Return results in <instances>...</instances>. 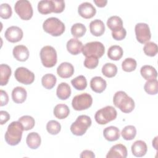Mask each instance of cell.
<instances>
[{
    "mask_svg": "<svg viewBox=\"0 0 158 158\" xmlns=\"http://www.w3.org/2000/svg\"><path fill=\"white\" fill-rule=\"evenodd\" d=\"M143 51L144 54L148 56H155L158 51L157 45L154 42H148L144 44Z\"/></svg>",
    "mask_w": 158,
    "mask_h": 158,
    "instance_id": "ab89813d",
    "label": "cell"
},
{
    "mask_svg": "<svg viewBox=\"0 0 158 158\" xmlns=\"http://www.w3.org/2000/svg\"><path fill=\"white\" fill-rule=\"evenodd\" d=\"M57 73L58 75L62 78H70L74 73L73 66L69 62H62L58 66Z\"/></svg>",
    "mask_w": 158,
    "mask_h": 158,
    "instance_id": "9a60e30c",
    "label": "cell"
},
{
    "mask_svg": "<svg viewBox=\"0 0 158 158\" xmlns=\"http://www.w3.org/2000/svg\"><path fill=\"white\" fill-rule=\"evenodd\" d=\"M127 35V31L124 28H121L120 30L112 31V38L117 41H120L123 40Z\"/></svg>",
    "mask_w": 158,
    "mask_h": 158,
    "instance_id": "ee69618b",
    "label": "cell"
},
{
    "mask_svg": "<svg viewBox=\"0 0 158 158\" xmlns=\"http://www.w3.org/2000/svg\"><path fill=\"white\" fill-rule=\"evenodd\" d=\"M28 146L32 149H37L41 144V139L40 135L36 132H31L28 134L26 139Z\"/></svg>",
    "mask_w": 158,
    "mask_h": 158,
    "instance_id": "cb8c5ba5",
    "label": "cell"
},
{
    "mask_svg": "<svg viewBox=\"0 0 158 158\" xmlns=\"http://www.w3.org/2000/svg\"><path fill=\"white\" fill-rule=\"evenodd\" d=\"M0 118H1L0 123H1V125H3L10 119V115L7 111L1 110L0 111Z\"/></svg>",
    "mask_w": 158,
    "mask_h": 158,
    "instance_id": "bcb514c9",
    "label": "cell"
},
{
    "mask_svg": "<svg viewBox=\"0 0 158 158\" xmlns=\"http://www.w3.org/2000/svg\"><path fill=\"white\" fill-rule=\"evenodd\" d=\"M27 93L26 89L21 86H17L12 91V99L13 101L17 104L23 102L27 99Z\"/></svg>",
    "mask_w": 158,
    "mask_h": 158,
    "instance_id": "44dd1931",
    "label": "cell"
},
{
    "mask_svg": "<svg viewBox=\"0 0 158 158\" xmlns=\"http://www.w3.org/2000/svg\"><path fill=\"white\" fill-rule=\"evenodd\" d=\"M107 25L112 31H115L123 28V22L120 17L114 15L108 19Z\"/></svg>",
    "mask_w": 158,
    "mask_h": 158,
    "instance_id": "83f0119b",
    "label": "cell"
},
{
    "mask_svg": "<svg viewBox=\"0 0 158 158\" xmlns=\"http://www.w3.org/2000/svg\"><path fill=\"white\" fill-rule=\"evenodd\" d=\"M0 85L1 86L6 85L9 81V78L10 77L12 71L10 67L7 64H1L0 65Z\"/></svg>",
    "mask_w": 158,
    "mask_h": 158,
    "instance_id": "4316f807",
    "label": "cell"
},
{
    "mask_svg": "<svg viewBox=\"0 0 158 158\" xmlns=\"http://www.w3.org/2000/svg\"><path fill=\"white\" fill-rule=\"evenodd\" d=\"M14 76L17 81L24 85H30L35 80V74L23 67H18L15 71Z\"/></svg>",
    "mask_w": 158,
    "mask_h": 158,
    "instance_id": "8fae6325",
    "label": "cell"
},
{
    "mask_svg": "<svg viewBox=\"0 0 158 158\" xmlns=\"http://www.w3.org/2000/svg\"><path fill=\"white\" fill-rule=\"evenodd\" d=\"M137 63L135 59L133 58H127L122 63V68L123 71L131 72L136 68Z\"/></svg>",
    "mask_w": 158,
    "mask_h": 158,
    "instance_id": "74e56055",
    "label": "cell"
},
{
    "mask_svg": "<svg viewBox=\"0 0 158 158\" xmlns=\"http://www.w3.org/2000/svg\"><path fill=\"white\" fill-rule=\"evenodd\" d=\"M132 154L136 157H143L147 152L148 147L146 143L142 140L135 141L131 146Z\"/></svg>",
    "mask_w": 158,
    "mask_h": 158,
    "instance_id": "ac0fdd59",
    "label": "cell"
},
{
    "mask_svg": "<svg viewBox=\"0 0 158 158\" xmlns=\"http://www.w3.org/2000/svg\"><path fill=\"white\" fill-rule=\"evenodd\" d=\"M106 86L107 83L106 80L101 77H94L90 81V87L95 93H102L106 88Z\"/></svg>",
    "mask_w": 158,
    "mask_h": 158,
    "instance_id": "e0dca14e",
    "label": "cell"
},
{
    "mask_svg": "<svg viewBox=\"0 0 158 158\" xmlns=\"http://www.w3.org/2000/svg\"><path fill=\"white\" fill-rule=\"evenodd\" d=\"M135 35L137 41L141 43L149 42L151 38V34L149 27L147 23H138L135 25Z\"/></svg>",
    "mask_w": 158,
    "mask_h": 158,
    "instance_id": "30bf717a",
    "label": "cell"
},
{
    "mask_svg": "<svg viewBox=\"0 0 158 158\" xmlns=\"http://www.w3.org/2000/svg\"><path fill=\"white\" fill-rule=\"evenodd\" d=\"M99 63V59L94 57H86L84 60V66L89 69L96 68Z\"/></svg>",
    "mask_w": 158,
    "mask_h": 158,
    "instance_id": "b9f144b4",
    "label": "cell"
},
{
    "mask_svg": "<svg viewBox=\"0 0 158 158\" xmlns=\"http://www.w3.org/2000/svg\"><path fill=\"white\" fill-rule=\"evenodd\" d=\"M105 52L104 44L99 41H92L86 43L82 49L83 54L86 57H101Z\"/></svg>",
    "mask_w": 158,
    "mask_h": 158,
    "instance_id": "52a82bcc",
    "label": "cell"
},
{
    "mask_svg": "<svg viewBox=\"0 0 158 158\" xmlns=\"http://www.w3.org/2000/svg\"><path fill=\"white\" fill-rule=\"evenodd\" d=\"M53 2L54 13H61L63 12L65 8V2L62 0H52Z\"/></svg>",
    "mask_w": 158,
    "mask_h": 158,
    "instance_id": "7bdbcfd3",
    "label": "cell"
},
{
    "mask_svg": "<svg viewBox=\"0 0 158 158\" xmlns=\"http://www.w3.org/2000/svg\"><path fill=\"white\" fill-rule=\"evenodd\" d=\"M46 130L51 135H56L58 134L61 130L60 124L56 120H50L46 124Z\"/></svg>",
    "mask_w": 158,
    "mask_h": 158,
    "instance_id": "f35d334b",
    "label": "cell"
},
{
    "mask_svg": "<svg viewBox=\"0 0 158 158\" xmlns=\"http://www.w3.org/2000/svg\"><path fill=\"white\" fill-rule=\"evenodd\" d=\"M18 121L22 124L25 131L32 129L35 124V119L30 115H23L19 118Z\"/></svg>",
    "mask_w": 158,
    "mask_h": 158,
    "instance_id": "e575fe53",
    "label": "cell"
},
{
    "mask_svg": "<svg viewBox=\"0 0 158 158\" xmlns=\"http://www.w3.org/2000/svg\"><path fill=\"white\" fill-rule=\"evenodd\" d=\"M127 156V148L122 144H117L113 146L106 155L107 158H126Z\"/></svg>",
    "mask_w": 158,
    "mask_h": 158,
    "instance_id": "5bb4252c",
    "label": "cell"
},
{
    "mask_svg": "<svg viewBox=\"0 0 158 158\" xmlns=\"http://www.w3.org/2000/svg\"><path fill=\"white\" fill-rule=\"evenodd\" d=\"M121 135L122 138L127 141L132 140L136 135V129L133 125H127L122 130Z\"/></svg>",
    "mask_w": 158,
    "mask_h": 158,
    "instance_id": "1f68e13d",
    "label": "cell"
},
{
    "mask_svg": "<svg viewBox=\"0 0 158 158\" xmlns=\"http://www.w3.org/2000/svg\"><path fill=\"white\" fill-rule=\"evenodd\" d=\"M117 112L115 109L111 106H107L95 113L94 118L96 122L100 125H105L115 120Z\"/></svg>",
    "mask_w": 158,
    "mask_h": 158,
    "instance_id": "277c9868",
    "label": "cell"
},
{
    "mask_svg": "<svg viewBox=\"0 0 158 158\" xmlns=\"http://www.w3.org/2000/svg\"><path fill=\"white\" fill-rule=\"evenodd\" d=\"M123 49L118 45H114L110 46L107 51L108 57L112 60H118L123 56Z\"/></svg>",
    "mask_w": 158,
    "mask_h": 158,
    "instance_id": "f546056e",
    "label": "cell"
},
{
    "mask_svg": "<svg viewBox=\"0 0 158 158\" xmlns=\"http://www.w3.org/2000/svg\"><path fill=\"white\" fill-rule=\"evenodd\" d=\"M140 73L141 76L146 80L156 79L157 77V73L156 69L149 65H143L140 69Z\"/></svg>",
    "mask_w": 158,
    "mask_h": 158,
    "instance_id": "d4e9b609",
    "label": "cell"
},
{
    "mask_svg": "<svg viewBox=\"0 0 158 158\" xmlns=\"http://www.w3.org/2000/svg\"><path fill=\"white\" fill-rule=\"evenodd\" d=\"M0 96H1L0 106H4L6 105L8 103V101H9L8 94H7V93L5 91L1 89L0 91Z\"/></svg>",
    "mask_w": 158,
    "mask_h": 158,
    "instance_id": "f6af8a7d",
    "label": "cell"
},
{
    "mask_svg": "<svg viewBox=\"0 0 158 158\" xmlns=\"http://www.w3.org/2000/svg\"><path fill=\"white\" fill-rule=\"evenodd\" d=\"M23 35V31L20 28L17 26H11L6 30L4 36L8 41L17 43L22 39Z\"/></svg>",
    "mask_w": 158,
    "mask_h": 158,
    "instance_id": "7c38bea8",
    "label": "cell"
},
{
    "mask_svg": "<svg viewBox=\"0 0 158 158\" xmlns=\"http://www.w3.org/2000/svg\"><path fill=\"white\" fill-rule=\"evenodd\" d=\"M13 56L14 58L21 62L26 61L29 57V51L28 48L24 45H17L13 49Z\"/></svg>",
    "mask_w": 158,
    "mask_h": 158,
    "instance_id": "2e32d148",
    "label": "cell"
},
{
    "mask_svg": "<svg viewBox=\"0 0 158 158\" xmlns=\"http://www.w3.org/2000/svg\"><path fill=\"white\" fill-rule=\"evenodd\" d=\"M57 81L56 76L51 73H47L43 76L41 78V84L47 89H51L54 87Z\"/></svg>",
    "mask_w": 158,
    "mask_h": 158,
    "instance_id": "4dcf8cb0",
    "label": "cell"
},
{
    "mask_svg": "<svg viewBox=\"0 0 158 158\" xmlns=\"http://www.w3.org/2000/svg\"><path fill=\"white\" fill-rule=\"evenodd\" d=\"M38 10L41 14H48L53 12L54 7L52 1L43 0L38 3Z\"/></svg>",
    "mask_w": 158,
    "mask_h": 158,
    "instance_id": "f1b7e54d",
    "label": "cell"
},
{
    "mask_svg": "<svg viewBox=\"0 0 158 158\" xmlns=\"http://www.w3.org/2000/svg\"><path fill=\"white\" fill-rule=\"evenodd\" d=\"M94 2L96 4V5L99 7H103L106 6V5L107 3V1L106 0H94Z\"/></svg>",
    "mask_w": 158,
    "mask_h": 158,
    "instance_id": "c3c4849f",
    "label": "cell"
},
{
    "mask_svg": "<svg viewBox=\"0 0 158 158\" xmlns=\"http://www.w3.org/2000/svg\"><path fill=\"white\" fill-rule=\"evenodd\" d=\"M93 103L91 96L86 93L75 96L72 101V106L74 110L80 111L88 109Z\"/></svg>",
    "mask_w": 158,
    "mask_h": 158,
    "instance_id": "9c48e42d",
    "label": "cell"
},
{
    "mask_svg": "<svg viewBox=\"0 0 158 158\" xmlns=\"http://www.w3.org/2000/svg\"><path fill=\"white\" fill-rule=\"evenodd\" d=\"M56 94L58 98L61 100H65L68 99L71 94V89L70 86L67 83H60L57 88Z\"/></svg>",
    "mask_w": 158,
    "mask_h": 158,
    "instance_id": "603a6c76",
    "label": "cell"
},
{
    "mask_svg": "<svg viewBox=\"0 0 158 158\" xmlns=\"http://www.w3.org/2000/svg\"><path fill=\"white\" fill-rule=\"evenodd\" d=\"M89 30L92 35L95 36L102 35L105 31V25L104 22L99 19L91 21L89 23Z\"/></svg>",
    "mask_w": 158,
    "mask_h": 158,
    "instance_id": "d6986e66",
    "label": "cell"
},
{
    "mask_svg": "<svg viewBox=\"0 0 158 158\" xmlns=\"http://www.w3.org/2000/svg\"><path fill=\"white\" fill-rule=\"evenodd\" d=\"M80 157L81 158H94L95 157V155L94 152L90 150H85L81 153Z\"/></svg>",
    "mask_w": 158,
    "mask_h": 158,
    "instance_id": "7dc6e473",
    "label": "cell"
},
{
    "mask_svg": "<svg viewBox=\"0 0 158 158\" xmlns=\"http://www.w3.org/2000/svg\"><path fill=\"white\" fill-rule=\"evenodd\" d=\"M72 86L77 90H83L87 86V81L83 75H79L71 80Z\"/></svg>",
    "mask_w": 158,
    "mask_h": 158,
    "instance_id": "d590c367",
    "label": "cell"
},
{
    "mask_svg": "<svg viewBox=\"0 0 158 158\" xmlns=\"http://www.w3.org/2000/svg\"><path fill=\"white\" fill-rule=\"evenodd\" d=\"M79 15L84 19H91L94 17L96 13V8L88 2H85L79 5L78 7Z\"/></svg>",
    "mask_w": 158,
    "mask_h": 158,
    "instance_id": "4fadbf2b",
    "label": "cell"
},
{
    "mask_svg": "<svg viewBox=\"0 0 158 158\" xmlns=\"http://www.w3.org/2000/svg\"><path fill=\"white\" fill-rule=\"evenodd\" d=\"M12 8L7 3H3L0 6V16L2 19H7L12 15Z\"/></svg>",
    "mask_w": 158,
    "mask_h": 158,
    "instance_id": "60d3db41",
    "label": "cell"
},
{
    "mask_svg": "<svg viewBox=\"0 0 158 158\" xmlns=\"http://www.w3.org/2000/svg\"><path fill=\"white\" fill-rule=\"evenodd\" d=\"M104 138L109 141H115L119 139L120 133L119 129L114 126L106 127L103 131Z\"/></svg>",
    "mask_w": 158,
    "mask_h": 158,
    "instance_id": "7402d4cb",
    "label": "cell"
},
{
    "mask_svg": "<svg viewBox=\"0 0 158 158\" xmlns=\"http://www.w3.org/2000/svg\"><path fill=\"white\" fill-rule=\"evenodd\" d=\"M113 102L115 106L120 109L123 113H130L135 108L133 99L123 91H119L115 93L113 98Z\"/></svg>",
    "mask_w": 158,
    "mask_h": 158,
    "instance_id": "7a4b0ae2",
    "label": "cell"
},
{
    "mask_svg": "<svg viewBox=\"0 0 158 158\" xmlns=\"http://www.w3.org/2000/svg\"><path fill=\"white\" fill-rule=\"evenodd\" d=\"M144 91L150 95L156 94L158 92V81L157 79L148 80L144 86Z\"/></svg>",
    "mask_w": 158,
    "mask_h": 158,
    "instance_id": "836d02e7",
    "label": "cell"
},
{
    "mask_svg": "<svg viewBox=\"0 0 158 158\" xmlns=\"http://www.w3.org/2000/svg\"><path fill=\"white\" fill-rule=\"evenodd\" d=\"M40 59L42 64L48 68L54 67L57 63V52L51 46H45L40 51Z\"/></svg>",
    "mask_w": 158,
    "mask_h": 158,
    "instance_id": "8992f818",
    "label": "cell"
},
{
    "mask_svg": "<svg viewBox=\"0 0 158 158\" xmlns=\"http://www.w3.org/2000/svg\"><path fill=\"white\" fill-rule=\"evenodd\" d=\"M53 113L56 118L59 119H64L69 115L70 109L67 105L64 104H59L54 107Z\"/></svg>",
    "mask_w": 158,
    "mask_h": 158,
    "instance_id": "484cf974",
    "label": "cell"
},
{
    "mask_svg": "<svg viewBox=\"0 0 158 158\" xmlns=\"http://www.w3.org/2000/svg\"><path fill=\"white\" fill-rule=\"evenodd\" d=\"M86 31V27L81 23H75L71 27V33L73 36L75 38L82 37L85 34Z\"/></svg>",
    "mask_w": 158,
    "mask_h": 158,
    "instance_id": "8d00e7d4",
    "label": "cell"
},
{
    "mask_svg": "<svg viewBox=\"0 0 158 158\" xmlns=\"http://www.w3.org/2000/svg\"><path fill=\"white\" fill-rule=\"evenodd\" d=\"M44 31L53 36H59L65 31V25L56 17H49L47 19L43 24Z\"/></svg>",
    "mask_w": 158,
    "mask_h": 158,
    "instance_id": "3957f363",
    "label": "cell"
},
{
    "mask_svg": "<svg viewBox=\"0 0 158 158\" xmlns=\"http://www.w3.org/2000/svg\"><path fill=\"white\" fill-rule=\"evenodd\" d=\"M102 73L107 78L114 77L117 73V67L112 63H106L102 68Z\"/></svg>",
    "mask_w": 158,
    "mask_h": 158,
    "instance_id": "d6a6232c",
    "label": "cell"
},
{
    "mask_svg": "<svg viewBox=\"0 0 158 158\" xmlns=\"http://www.w3.org/2000/svg\"><path fill=\"white\" fill-rule=\"evenodd\" d=\"M91 125V118L86 115H79L76 120L71 125L70 131L76 136L83 135Z\"/></svg>",
    "mask_w": 158,
    "mask_h": 158,
    "instance_id": "5b68a950",
    "label": "cell"
},
{
    "mask_svg": "<svg viewBox=\"0 0 158 158\" xmlns=\"http://www.w3.org/2000/svg\"><path fill=\"white\" fill-rule=\"evenodd\" d=\"M14 9L20 19L24 20H30L33 14V8L30 2L27 0H19L16 2Z\"/></svg>",
    "mask_w": 158,
    "mask_h": 158,
    "instance_id": "ba28073f",
    "label": "cell"
},
{
    "mask_svg": "<svg viewBox=\"0 0 158 158\" xmlns=\"http://www.w3.org/2000/svg\"><path fill=\"white\" fill-rule=\"evenodd\" d=\"M67 49L72 55H77L82 52L83 44L77 38H71L67 43Z\"/></svg>",
    "mask_w": 158,
    "mask_h": 158,
    "instance_id": "ffe728a7",
    "label": "cell"
},
{
    "mask_svg": "<svg viewBox=\"0 0 158 158\" xmlns=\"http://www.w3.org/2000/svg\"><path fill=\"white\" fill-rule=\"evenodd\" d=\"M23 128L19 121L11 122L5 133V141L10 146L17 145L22 139Z\"/></svg>",
    "mask_w": 158,
    "mask_h": 158,
    "instance_id": "6da1fadb",
    "label": "cell"
}]
</instances>
